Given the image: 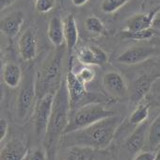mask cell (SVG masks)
Masks as SVG:
<instances>
[{
  "mask_svg": "<svg viewBox=\"0 0 160 160\" xmlns=\"http://www.w3.org/2000/svg\"><path fill=\"white\" fill-rule=\"evenodd\" d=\"M121 120L115 115L101 120L86 128L78 130L65 136L71 137L72 146H84L94 150H104L109 146L115 138Z\"/></svg>",
  "mask_w": 160,
  "mask_h": 160,
  "instance_id": "6da1fadb",
  "label": "cell"
},
{
  "mask_svg": "<svg viewBox=\"0 0 160 160\" xmlns=\"http://www.w3.org/2000/svg\"><path fill=\"white\" fill-rule=\"evenodd\" d=\"M71 106L67 93L65 80L55 94L52 113L45 134V149L50 158H53L58 143L69 124L71 117Z\"/></svg>",
  "mask_w": 160,
  "mask_h": 160,
  "instance_id": "7a4b0ae2",
  "label": "cell"
},
{
  "mask_svg": "<svg viewBox=\"0 0 160 160\" xmlns=\"http://www.w3.org/2000/svg\"><path fill=\"white\" fill-rule=\"evenodd\" d=\"M63 51L58 50L54 57L44 64L36 75L37 96L41 98L46 94H56L63 80L61 79V61Z\"/></svg>",
  "mask_w": 160,
  "mask_h": 160,
  "instance_id": "3957f363",
  "label": "cell"
},
{
  "mask_svg": "<svg viewBox=\"0 0 160 160\" xmlns=\"http://www.w3.org/2000/svg\"><path fill=\"white\" fill-rule=\"evenodd\" d=\"M115 115L114 111L108 109L103 104L99 103H90L78 107L70 117V122L64 132V136L86 128L101 120Z\"/></svg>",
  "mask_w": 160,
  "mask_h": 160,
  "instance_id": "277c9868",
  "label": "cell"
},
{
  "mask_svg": "<svg viewBox=\"0 0 160 160\" xmlns=\"http://www.w3.org/2000/svg\"><path fill=\"white\" fill-rule=\"evenodd\" d=\"M38 96L36 90V74L32 68L26 71L16 99V116L21 122H25L35 108Z\"/></svg>",
  "mask_w": 160,
  "mask_h": 160,
  "instance_id": "5b68a950",
  "label": "cell"
},
{
  "mask_svg": "<svg viewBox=\"0 0 160 160\" xmlns=\"http://www.w3.org/2000/svg\"><path fill=\"white\" fill-rule=\"evenodd\" d=\"M55 94L49 93L37 99V103L34 108V126L38 136L46 134V130L49 124Z\"/></svg>",
  "mask_w": 160,
  "mask_h": 160,
  "instance_id": "8992f818",
  "label": "cell"
},
{
  "mask_svg": "<svg viewBox=\"0 0 160 160\" xmlns=\"http://www.w3.org/2000/svg\"><path fill=\"white\" fill-rule=\"evenodd\" d=\"M65 84H66L67 93H68L71 111H72L77 108L78 104L87 95V88H86V84H84L79 79L76 72L72 71L71 65L65 77Z\"/></svg>",
  "mask_w": 160,
  "mask_h": 160,
  "instance_id": "52a82bcc",
  "label": "cell"
},
{
  "mask_svg": "<svg viewBox=\"0 0 160 160\" xmlns=\"http://www.w3.org/2000/svg\"><path fill=\"white\" fill-rule=\"evenodd\" d=\"M105 91L115 99H123L128 93V86L124 77L117 71L107 72L102 78Z\"/></svg>",
  "mask_w": 160,
  "mask_h": 160,
  "instance_id": "ba28073f",
  "label": "cell"
},
{
  "mask_svg": "<svg viewBox=\"0 0 160 160\" xmlns=\"http://www.w3.org/2000/svg\"><path fill=\"white\" fill-rule=\"evenodd\" d=\"M78 61L86 66H103L108 61V54L96 45H85L77 50Z\"/></svg>",
  "mask_w": 160,
  "mask_h": 160,
  "instance_id": "9c48e42d",
  "label": "cell"
},
{
  "mask_svg": "<svg viewBox=\"0 0 160 160\" xmlns=\"http://www.w3.org/2000/svg\"><path fill=\"white\" fill-rule=\"evenodd\" d=\"M38 38L36 30L32 28L26 29L18 41V50L20 57L25 61H30L37 55Z\"/></svg>",
  "mask_w": 160,
  "mask_h": 160,
  "instance_id": "30bf717a",
  "label": "cell"
},
{
  "mask_svg": "<svg viewBox=\"0 0 160 160\" xmlns=\"http://www.w3.org/2000/svg\"><path fill=\"white\" fill-rule=\"evenodd\" d=\"M158 78H160V75L158 74L156 75L142 74L138 76L133 83L131 102L137 106L142 101H144Z\"/></svg>",
  "mask_w": 160,
  "mask_h": 160,
  "instance_id": "8fae6325",
  "label": "cell"
},
{
  "mask_svg": "<svg viewBox=\"0 0 160 160\" xmlns=\"http://www.w3.org/2000/svg\"><path fill=\"white\" fill-rule=\"evenodd\" d=\"M155 54V49L150 46L131 47L123 51L117 58V61L126 65H135L141 63Z\"/></svg>",
  "mask_w": 160,
  "mask_h": 160,
  "instance_id": "7c38bea8",
  "label": "cell"
},
{
  "mask_svg": "<svg viewBox=\"0 0 160 160\" xmlns=\"http://www.w3.org/2000/svg\"><path fill=\"white\" fill-rule=\"evenodd\" d=\"M149 124L147 122L137 126L126 138L124 146L131 154H138L146 146Z\"/></svg>",
  "mask_w": 160,
  "mask_h": 160,
  "instance_id": "4fadbf2b",
  "label": "cell"
},
{
  "mask_svg": "<svg viewBox=\"0 0 160 160\" xmlns=\"http://www.w3.org/2000/svg\"><path fill=\"white\" fill-rule=\"evenodd\" d=\"M160 10V6L154 10L149 12L148 13H138L130 17L125 24V28L123 31L127 32H138L146 29L152 28V22L155 14Z\"/></svg>",
  "mask_w": 160,
  "mask_h": 160,
  "instance_id": "5bb4252c",
  "label": "cell"
},
{
  "mask_svg": "<svg viewBox=\"0 0 160 160\" xmlns=\"http://www.w3.org/2000/svg\"><path fill=\"white\" fill-rule=\"evenodd\" d=\"M28 152V146L23 140L13 138L1 148L0 160H23Z\"/></svg>",
  "mask_w": 160,
  "mask_h": 160,
  "instance_id": "9a60e30c",
  "label": "cell"
},
{
  "mask_svg": "<svg viewBox=\"0 0 160 160\" xmlns=\"http://www.w3.org/2000/svg\"><path fill=\"white\" fill-rule=\"evenodd\" d=\"M23 23L24 13L21 11H16L10 13L1 20L0 28L8 38L12 39L19 33Z\"/></svg>",
  "mask_w": 160,
  "mask_h": 160,
  "instance_id": "2e32d148",
  "label": "cell"
},
{
  "mask_svg": "<svg viewBox=\"0 0 160 160\" xmlns=\"http://www.w3.org/2000/svg\"><path fill=\"white\" fill-rule=\"evenodd\" d=\"M23 72L21 67L14 62H7L2 67L1 77L4 84L11 88L15 89L20 86L23 80Z\"/></svg>",
  "mask_w": 160,
  "mask_h": 160,
  "instance_id": "e0dca14e",
  "label": "cell"
},
{
  "mask_svg": "<svg viewBox=\"0 0 160 160\" xmlns=\"http://www.w3.org/2000/svg\"><path fill=\"white\" fill-rule=\"evenodd\" d=\"M64 36L67 52L71 58L72 53L78 42V29L72 14H69L64 21Z\"/></svg>",
  "mask_w": 160,
  "mask_h": 160,
  "instance_id": "ac0fdd59",
  "label": "cell"
},
{
  "mask_svg": "<svg viewBox=\"0 0 160 160\" xmlns=\"http://www.w3.org/2000/svg\"><path fill=\"white\" fill-rule=\"evenodd\" d=\"M47 35H48L50 42L56 47H60L65 42L64 22H62L59 16H54L50 20L48 24Z\"/></svg>",
  "mask_w": 160,
  "mask_h": 160,
  "instance_id": "d6986e66",
  "label": "cell"
},
{
  "mask_svg": "<svg viewBox=\"0 0 160 160\" xmlns=\"http://www.w3.org/2000/svg\"><path fill=\"white\" fill-rule=\"evenodd\" d=\"M96 150L84 146H70L62 160H93Z\"/></svg>",
  "mask_w": 160,
  "mask_h": 160,
  "instance_id": "ffe728a7",
  "label": "cell"
},
{
  "mask_svg": "<svg viewBox=\"0 0 160 160\" xmlns=\"http://www.w3.org/2000/svg\"><path fill=\"white\" fill-rule=\"evenodd\" d=\"M148 151H156L160 147V113L149 124L146 146Z\"/></svg>",
  "mask_w": 160,
  "mask_h": 160,
  "instance_id": "44dd1931",
  "label": "cell"
},
{
  "mask_svg": "<svg viewBox=\"0 0 160 160\" xmlns=\"http://www.w3.org/2000/svg\"><path fill=\"white\" fill-rule=\"evenodd\" d=\"M149 113H150V104L144 100L136 106V108L128 118V124L130 126H133L135 129L137 126L147 122L149 118Z\"/></svg>",
  "mask_w": 160,
  "mask_h": 160,
  "instance_id": "7402d4cb",
  "label": "cell"
},
{
  "mask_svg": "<svg viewBox=\"0 0 160 160\" xmlns=\"http://www.w3.org/2000/svg\"><path fill=\"white\" fill-rule=\"evenodd\" d=\"M155 35V30L153 28L142 30V31H138V32H127V31H122V37L124 39H129V40H134V41H145L152 38Z\"/></svg>",
  "mask_w": 160,
  "mask_h": 160,
  "instance_id": "603a6c76",
  "label": "cell"
},
{
  "mask_svg": "<svg viewBox=\"0 0 160 160\" xmlns=\"http://www.w3.org/2000/svg\"><path fill=\"white\" fill-rule=\"evenodd\" d=\"M85 27L87 30L92 34H102L105 31L103 22L96 16H89L85 21Z\"/></svg>",
  "mask_w": 160,
  "mask_h": 160,
  "instance_id": "cb8c5ba5",
  "label": "cell"
},
{
  "mask_svg": "<svg viewBox=\"0 0 160 160\" xmlns=\"http://www.w3.org/2000/svg\"><path fill=\"white\" fill-rule=\"evenodd\" d=\"M129 0H103L101 9L106 13H112L121 9Z\"/></svg>",
  "mask_w": 160,
  "mask_h": 160,
  "instance_id": "d4e9b609",
  "label": "cell"
},
{
  "mask_svg": "<svg viewBox=\"0 0 160 160\" xmlns=\"http://www.w3.org/2000/svg\"><path fill=\"white\" fill-rule=\"evenodd\" d=\"M76 74L79 79L86 85L92 83L95 78V71L90 66H85L82 69H80L79 72H76Z\"/></svg>",
  "mask_w": 160,
  "mask_h": 160,
  "instance_id": "484cf974",
  "label": "cell"
},
{
  "mask_svg": "<svg viewBox=\"0 0 160 160\" xmlns=\"http://www.w3.org/2000/svg\"><path fill=\"white\" fill-rule=\"evenodd\" d=\"M35 9L38 12L46 13L54 9L56 0H34Z\"/></svg>",
  "mask_w": 160,
  "mask_h": 160,
  "instance_id": "4316f807",
  "label": "cell"
},
{
  "mask_svg": "<svg viewBox=\"0 0 160 160\" xmlns=\"http://www.w3.org/2000/svg\"><path fill=\"white\" fill-rule=\"evenodd\" d=\"M46 151L42 149H33L28 150L23 160H46Z\"/></svg>",
  "mask_w": 160,
  "mask_h": 160,
  "instance_id": "83f0119b",
  "label": "cell"
},
{
  "mask_svg": "<svg viewBox=\"0 0 160 160\" xmlns=\"http://www.w3.org/2000/svg\"><path fill=\"white\" fill-rule=\"evenodd\" d=\"M155 156L154 151H141L138 154L135 155L133 160H153Z\"/></svg>",
  "mask_w": 160,
  "mask_h": 160,
  "instance_id": "f1b7e54d",
  "label": "cell"
},
{
  "mask_svg": "<svg viewBox=\"0 0 160 160\" xmlns=\"http://www.w3.org/2000/svg\"><path fill=\"white\" fill-rule=\"evenodd\" d=\"M9 132V123L6 119H0V142H3Z\"/></svg>",
  "mask_w": 160,
  "mask_h": 160,
  "instance_id": "f546056e",
  "label": "cell"
},
{
  "mask_svg": "<svg viewBox=\"0 0 160 160\" xmlns=\"http://www.w3.org/2000/svg\"><path fill=\"white\" fill-rule=\"evenodd\" d=\"M154 30H159L160 31V10L157 12V13L154 16L153 22H152V27Z\"/></svg>",
  "mask_w": 160,
  "mask_h": 160,
  "instance_id": "4dcf8cb0",
  "label": "cell"
},
{
  "mask_svg": "<svg viewBox=\"0 0 160 160\" xmlns=\"http://www.w3.org/2000/svg\"><path fill=\"white\" fill-rule=\"evenodd\" d=\"M15 2V0H0V9L1 11L9 8Z\"/></svg>",
  "mask_w": 160,
  "mask_h": 160,
  "instance_id": "1f68e13d",
  "label": "cell"
},
{
  "mask_svg": "<svg viewBox=\"0 0 160 160\" xmlns=\"http://www.w3.org/2000/svg\"><path fill=\"white\" fill-rule=\"evenodd\" d=\"M89 0H72V2L74 6L76 7H81L83 5H85Z\"/></svg>",
  "mask_w": 160,
  "mask_h": 160,
  "instance_id": "d6a6232c",
  "label": "cell"
},
{
  "mask_svg": "<svg viewBox=\"0 0 160 160\" xmlns=\"http://www.w3.org/2000/svg\"><path fill=\"white\" fill-rule=\"evenodd\" d=\"M153 160H160V147L155 151V156Z\"/></svg>",
  "mask_w": 160,
  "mask_h": 160,
  "instance_id": "836d02e7",
  "label": "cell"
}]
</instances>
